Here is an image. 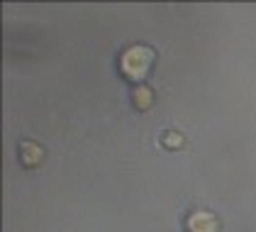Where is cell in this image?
<instances>
[{"label":"cell","mask_w":256,"mask_h":232,"mask_svg":"<svg viewBox=\"0 0 256 232\" xmlns=\"http://www.w3.org/2000/svg\"><path fill=\"white\" fill-rule=\"evenodd\" d=\"M154 66V49L152 47H144V44H132L122 52V59H120V71L127 81H144L149 76Z\"/></svg>","instance_id":"obj_1"},{"label":"cell","mask_w":256,"mask_h":232,"mask_svg":"<svg viewBox=\"0 0 256 232\" xmlns=\"http://www.w3.org/2000/svg\"><path fill=\"white\" fill-rule=\"evenodd\" d=\"M217 217L210 210H196L188 217V232H217Z\"/></svg>","instance_id":"obj_2"},{"label":"cell","mask_w":256,"mask_h":232,"mask_svg":"<svg viewBox=\"0 0 256 232\" xmlns=\"http://www.w3.org/2000/svg\"><path fill=\"white\" fill-rule=\"evenodd\" d=\"M42 159H44V149H42L37 142H20V161L24 166H30V169H34V166H40Z\"/></svg>","instance_id":"obj_3"},{"label":"cell","mask_w":256,"mask_h":232,"mask_svg":"<svg viewBox=\"0 0 256 232\" xmlns=\"http://www.w3.org/2000/svg\"><path fill=\"white\" fill-rule=\"evenodd\" d=\"M132 103H134V108H137V110H149V108H152V103H154V93H152V88H149V86H137V88H134V93H132Z\"/></svg>","instance_id":"obj_4"},{"label":"cell","mask_w":256,"mask_h":232,"mask_svg":"<svg viewBox=\"0 0 256 232\" xmlns=\"http://www.w3.org/2000/svg\"><path fill=\"white\" fill-rule=\"evenodd\" d=\"M161 142H164L166 147H174V149H176V147H180V144H183V137L176 135V132H171V135H166V137H164Z\"/></svg>","instance_id":"obj_5"}]
</instances>
